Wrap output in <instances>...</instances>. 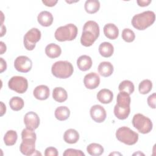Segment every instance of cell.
<instances>
[{
	"instance_id": "74e56055",
	"label": "cell",
	"mask_w": 156,
	"mask_h": 156,
	"mask_svg": "<svg viewBox=\"0 0 156 156\" xmlns=\"http://www.w3.org/2000/svg\"><path fill=\"white\" fill-rule=\"evenodd\" d=\"M0 60H1V71H0V72H1V73H2L6 69L7 63H6V62L2 58H0Z\"/></svg>"
},
{
	"instance_id": "8fae6325",
	"label": "cell",
	"mask_w": 156,
	"mask_h": 156,
	"mask_svg": "<svg viewBox=\"0 0 156 156\" xmlns=\"http://www.w3.org/2000/svg\"><path fill=\"white\" fill-rule=\"evenodd\" d=\"M35 141L34 138H24L23 139L20 146V152L24 155H35Z\"/></svg>"
},
{
	"instance_id": "83f0119b",
	"label": "cell",
	"mask_w": 156,
	"mask_h": 156,
	"mask_svg": "<svg viewBox=\"0 0 156 156\" xmlns=\"http://www.w3.org/2000/svg\"><path fill=\"white\" fill-rule=\"evenodd\" d=\"M18 135L16 131L13 130H8L4 136V141L7 146L14 145L17 140Z\"/></svg>"
},
{
	"instance_id": "30bf717a",
	"label": "cell",
	"mask_w": 156,
	"mask_h": 156,
	"mask_svg": "<svg viewBox=\"0 0 156 156\" xmlns=\"http://www.w3.org/2000/svg\"><path fill=\"white\" fill-rule=\"evenodd\" d=\"M32 66V60L27 56L20 55L15 60L14 67L18 72L27 73L30 71Z\"/></svg>"
},
{
	"instance_id": "7402d4cb",
	"label": "cell",
	"mask_w": 156,
	"mask_h": 156,
	"mask_svg": "<svg viewBox=\"0 0 156 156\" xmlns=\"http://www.w3.org/2000/svg\"><path fill=\"white\" fill-rule=\"evenodd\" d=\"M79 139V134L77 130L73 129L66 130L63 135L64 141L68 144L76 143Z\"/></svg>"
},
{
	"instance_id": "60d3db41",
	"label": "cell",
	"mask_w": 156,
	"mask_h": 156,
	"mask_svg": "<svg viewBox=\"0 0 156 156\" xmlns=\"http://www.w3.org/2000/svg\"><path fill=\"white\" fill-rule=\"evenodd\" d=\"M6 32V28L5 26L1 24V37H2Z\"/></svg>"
},
{
	"instance_id": "484cf974",
	"label": "cell",
	"mask_w": 156,
	"mask_h": 156,
	"mask_svg": "<svg viewBox=\"0 0 156 156\" xmlns=\"http://www.w3.org/2000/svg\"><path fill=\"white\" fill-rule=\"evenodd\" d=\"M84 8L88 13H95L99 10L100 2L97 0H87L85 2Z\"/></svg>"
},
{
	"instance_id": "d6986e66",
	"label": "cell",
	"mask_w": 156,
	"mask_h": 156,
	"mask_svg": "<svg viewBox=\"0 0 156 156\" xmlns=\"http://www.w3.org/2000/svg\"><path fill=\"white\" fill-rule=\"evenodd\" d=\"M77 65L80 70L86 71L91 68L92 66V60L90 56L82 55L77 58Z\"/></svg>"
},
{
	"instance_id": "7a4b0ae2",
	"label": "cell",
	"mask_w": 156,
	"mask_h": 156,
	"mask_svg": "<svg viewBox=\"0 0 156 156\" xmlns=\"http://www.w3.org/2000/svg\"><path fill=\"white\" fill-rule=\"evenodd\" d=\"M130 97L124 91H120L116 98V104L114 107V114L119 119H126L130 112Z\"/></svg>"
},
{
	"instance_id": "277c9868",
	"label": "cell",
	"mask_w": 156,
	"mask_h": 156,
	"mask_svg": "<svg viewBox=\"0 0 156 156\" xmlns=\"http://www.w3.org/2000/svg\"><path fill=\"white\" fill-rule=\"evenodd\" d=\"M74 71L72 64L66 60L57 61L51 67L52 74L57 78L66 79L71 76Z\"/></svg>"
},
{
	"instance_id": "d4e9b609",
	"label": "cell",
	"mask_w": 156,
	"mask_h": 156,
	"mask_svg": "<svg viewBox=\"0 0 156 156\" xmlns=\"http://www.w3.org/2000/svg\"><path fill=\"white\" fill-rule=\"evenodd\" d=\"M54 115L57 119L61 121H65L69 117L70 110L66 106H60L55 109Z\"/></svg>"
},
{
	"instance_id": "4fadbf2b",
	"label": "cell",
	"mask_w": 156,
	"mask_h": 156,
	"mask_svg": "<svg viewBox=\"0 0 156 156\" xmlns=\"http://www.w3.org/2000/svg\"><path fill=\"white\" fill-rule=\"evenodd\" d=\"M24 123L26 128L34 130L40 125L39 116L35 112H29L24 115Z\"/></svg>"
},
{
	"instance_id": "44dd1931",
	"label": "cell",
	"mask_w": 156,
	"mask_h": 156,
	"mask_svg": "<svg viewBox=\"0 0 156 156\" xmlns=\"http://www.w3.org/2000/svg\"><path fill=\"white\" fill-rule=\"evenodd\" d=\"M45 53L51 58L58 57L62 53V49L60 46L55 43H50L45 48Z\"/></svg>"
},
{
	"instance_id": "8d00e7d4",
	"label": "cell",
	"mask_w": 156,
	"mask_h": 156,
	"mask_svg": "<svg viewBox=\"0 0 156 156\" xmlns=\"http://www.w3.org/2000/svg\"><path fill=\"white\" fill-rule=\"evenodd\" d=\"M151 2V0H138L136 1V3L140 7L147 6Z\"/></svg>"
},
{
	"instance_id": "52a82bcc",
	"label": "cell",
	"mask_w": 156,
	"mask_h": 156,
	"mask_svg": "<svg viewBox=\"0 0 156 156\" xmlns=\"http://www.w3.org/2000/svg\"><path fill=\"white\" fill-rule=\"evenodd\" d=\"M132 122L133 127L143 134L148 133L152 129L153 124L152 121L141 113L135 114L133 117Z\"/></svg>"
},
{
	"instance_id": "d6a6232c",
	"label": "cell",
	"mask_w": 156,
	"mask_h": 156,
	"mask_svg": "<svg viewBox=\"0 0 156 156\" xmlns=\"http://www.w3.org/2000/svg\"><path fill=\"white\" fill-rule=\"evenodd\" d=\"M63 156H85V154L81 151L72 148L66 149L63 153Z\"/></svg>"
},
{
	"instance_id": "ab89813d",
	"label": "cell",
	"mask_w": 156,
	"mask_h": 156,
	"mask_svg": "<svg viewBox=\"0 0 156 156\" xmlns=\"http://www.w3.org/2000/svg\"><path fill=\"white\" fill-rule=\"evenodd\" d=\"M1 54H3L6 51V46L3 41H1Z\"/></svg>"
},
{
	"instance_id": "f546056e",
	"label": "cell",
	"mask_w": 156,
	"mask_h": 156,
	"mask_svg": "<svg viewBox=\"0 0 156 156\" xmlns=\"http://www.w3.org/2000/svg\"><path fill=\"white\" fill-rule=\"evenodd\" d=\"M118 89L119 91L126 92L130 95L133 93L135 90V87L132 82L129 80H124L119 83Z\"/></svg>"
},
{
	"instance_id": "ba28073f",
	"label": "cell",
	"mask_w": 156,
	"mask_h": 156,
	"mask_svg": "<svg viewBox=\"0 0 156 156\" xmlns=\"http://www.w3.org/2000/svg\"><path fill=\"white\" fill-rule=\"evenodd\" d=\"M41 36V32L37 28L34 27L28 30L24 35L23 39L25 48L28 51H32L36 46V43L40 40Z\"/></svg>"
},
{
	"instance_id": "f1b7e54d",
	"label": "cell",
	"mask_w": 156,
	"mask_h": 156,
	"mask_svg": "<svg viewBox=\"0 0 156 156\" xmlns=\"http://www.w3.org/2000/svg\"><path fill=\"white\" fill-rule=\"evenodd\" d=\"M24 105V101L22 98L18 96H14L9 101V105L13 111H19L21 110Z\"/></svg>"
},
{
	"instance_id": "9a60e30c",
	"label": "cell",
	"mask_w": 156,
	"mask_h": 156,
	"mask_svg": "<svg viewBox=\"0 0 156 156\" xmlns=\"http://www.w3.org/2000/svg\"><path fill=\"white\" fill-rule=\"evenodd\" d=\"M33 94L37 99L41 101L46 100L49 96V89L46 85H40L35 88Z\"/></svg>"
},
{
	"instance_id": "f35d334b",
	"label": "cell",
	"mask_w": 156,
	"mask_h": 156,
	"mask_svg": "<svg viewBox=\"0 0 156 156\" xmlns=\"http://www.w3.org/2000/svg\"><path fill=\"white\" fill-rule=\"evenodd\" d=\"M6 112V107L2 102H1V116H3Z\"/></svg>"
},
{
	"instance_id": "ffe728a7",
	"label": "cell",
	"mask_w": 156,
	"mask_h": 156,
	"mask_svg": "<svg viewBox=\"0 0 156 156\" xmlns=\"http://www.w3.org/2000/svg\"><path fill=\"white\" fill-rule=\"evenodd\" d=\"M98 70L99 74L103 77H108L113 73V66L109 62H102L99 63Z\"/></svg>"
},
{
	"instance_id": "8992f818",
	"label": "cell",
	"mask_w": 156,
	"mask_h": 156,
	"mask_svg": "<svg viewBox=\"0 0 156 156\" xmlns=\"http://www.w3.org/2000/svg\"><path fill=\"white\" fill-rule=\"evenodd\" d=\"M116 137L120 142L127 145L135 144L138 140V134L128 127L123 126L117 129Z\"/></svg>"
},
{
	"instance_id": "d590c367",
	"label": "cell",
	"mask_w": 156,
	"mask_h": 156,
	"mask_svg": "<svg viewBox=\"0 0 156 156\" xmlns=\"http://www.w3.org/2000/svg\"><path fill=\"white\" fill-rule=\"evenodd\" d=\"M58 1L57 0H45L42 1V2L48 7H53L57 3Z\"/></svg>"
},
{
	"instance_id": "1f68e13d",
	"label": "cell",
	"mask_w": 156,
	"mask_h": 156,
	"mask_svg": "<svg viewBox=\"0 0 156 156\" xmlns=\"http://www.w3.org/2000/svg\"><path fill=\"white\" fill-rule=\"evenodd\" d=\"M122 38L127 43L132 42L135 38V35L133 31L129 28H125L122 31Z\"/></svg>"
},
{
	"instance_id": "9c48e42d",
	"label": "cell",
	"mask_w": 156,
	"mask_h": 156,
	"mask_svg": "<svg viewBox=\"0 0 156 156\" xmlns=\"http://www.w3.org/2000/svg\"><path fill=\"white\" fill-rule=\"evenodd\" d=\"M9 88L18 93H25L28 88V81L23 76H13L8 82Z\"/></svg>"
},
{
	"instance_id": "7c38bea8",
	"label": "cell",
	"mask_w": 156,
	"mask_h": 156,
	"mask_svg": "<svg viewBox=\"0 0 156 156\" xmlns=\"http://www.w3.org/2000/svg\"><path fill=\"white\" fill-rule=\"evenodd\" d=\"M90 113L93 120L96 122H102L106 119V111L104 108L100 105L97 104L93 105L90 108Z\"/></svg>"
},
{
	"instance_id": "3957f363",
	"label": "cell",
	"mask_w": 156,
	"mask_h": 156,
	"mask_svg": "<svg viewBox=\"0 0 156 156\" xmlns=\"http://www.w3.org/2000/svg\"><path fill=\"white\" fill-rule=\"evenodd\" d=\"M155 20V13L151 10H147L135 15L131 23L133 27L139 30H143L151 26L154 23Z\"/></svg>"
},
{
	"instance_id": "2e32d148",
	"label": "cell",
	"mask_w": 156,
	"mask_h": 156,
	"mask_svg": "<svg viewBox=\"0 0 156 156\" xmlns=\"http://www.w3.org/2000/svg\"><path fill=\"white\" fill-rule=\"evenodd\" d=\"M104 34L105 36L110 40H115L119 35L118 27L113 23H108L104 27Z\"/></svg>"
},
{
	"instance_id": "603a6c76",
	"label": "cell",
	"mask_w": 156,
	"mask_h": 156,
	"mask_svg": "<svg viewBox=\"0 0 156 156\" xmlns=\"http://www.w3.org/2000/svg\"><path fill=\"white\" fill-rule=\"evenodd\" d=\"M114 52V48L112 44L109 42H103L99 46V52L104 57H111Z\"/></svg>"
},
{
	"instance_id": "4dcf8cb0",
	"label": "cell",
	"mask_w": 156,
	"mask_h": 156,
	"mask_svg": "<svg viewBox=\"0 0 156 156\" xmlns=\"http://www.w3.org/2000/svg\"><path fill=\"white\" fill-rule=\"evenodd\" d=\"M152 88V82L149 79H144L140 83L138 86V90L141 94H146L151 91Z\"/></svg>"
},
{
	"instance_id": "836d02e7",
	"label": "cell",
	"mask_w": 156,
	"mask_h": 156,
	"mask_svg": "<svg viewBox=\"0 0 156 156\" xmlns=\"http://www.w3.org/2000/svg\"><path fill=\"white\" fill-rule=\"evenodd\" d=\"M58 154L57 149L54 147H48L44 151L45 156H57Z\"/></svg>"
},
{
	"instance_id": "4316f807",
	"label": "cell",
	"mask_w": 156,
	"mask_h": 156,
	"mask_svg": "<svg viewBox=\"0 0 156 156\" xmlns=\"http://www.w3.org/2000/svg\"><path fill=\"white\" fill-rule=\"evenodd\" d=\"M104 147L98 143H91L87 147V152L93 156H99L103 154Z\"/></svg>"
},
{
	"instance_id": "ac0fdd59",
	"label": "cell",
	"mask_w": 156,
	"mask_h": 156,
	"mask_svg": "<svg viewBox=\"0 0 156 156\" xmlns=\"http://www.w3.org/2000/svg\"><path fill=\"white\" fill-rule=\"evenodd\" d=\"M98 100L102 104H109L113 98V94L112 91L108 89L104 88L101 90L96 95Z\"/></svg>"
},
{
	"instance_id": "6da1fadb",
	"label": "cell",
	"mask_w": 156,
	"mask_h": 156,
	"mask_svg": "<svg viewBox=\"0 0 156 156\" xmlns=\"http://www.w3.org/2000/svg\"><path fill=\"white\" fill-rule=\"evenodd\" d=\"M99 26L94 21H87L83 27L80 37L81 44L85 46H91L99 36Z\"/></svg>"
},
{
	"instance_id": "e0dca14e",
	"label": "cell",
	"mask_w": 156,
	"mask_h": 156,
	"mask_svg": "<svg viewBox=\"0 0 156 156\" xmlns=\"http://www.w3.org/2000/svg\"><path fill=\"white\" fill-rule=\"evenodd\" d=\"M37 21L41 26L48 27L50 26L53 22V16L49 12L44 10L38 15Z\"/></svg>"
},
{
	"instance_id": "e575fe53",
	"label": "cell",
	"mask_w": 156,
	"mask_h": 156,
	"mask_svg": "<svg viewBox=\"0 0 156 156\" xmlns=\"http://www.w3.org/2000/svg\"><path fill=\"white\" fill-rule=\"evenodd\" d=\"M155 101H156V94L154 93L151 94L147 99L149 106L152 108H155Z\"/></svg>"
},
{
	"instance_id": "5bb4252c",
	"label": "cell",
	"mask_w": 156,
	"mask_h": 156,
	"mask_svg": "<svg viewBox=\"0 0 156 156\" xmlns=\"http://www.w3.org/2000/svg\"><path fill=\"white\" fill-rule=\"evenodd\" d=\"M85 87L90 90L96 88L100 83L99 76L96 73H90L86 74L83 78Z\"/></svg>"
},
{
	"instance_id": "5b68a950",
	"label": "cell",
	"mask_w": 156,
	"mask_h": 156,
	"mask_svg": "<svg viewBox=\"0 0 156 156\" xmlns=\"http://www.w3.org/2000/svg\"><path fill=\"white\" fill-rule=\"evenodd\" d=\"M78 29L73 24H68L63 26L58 27L54 34L55 39L58 41H72L74 40L77 35Z\"/></svg>"
},
{
	"instance_id": "cb8c5ba5",
	"label": "cell",
	"mask_w": 156,
	"mask_h": 156,
	"mask_svg": "<svg viewBox=\"0 0 156 156\" xmlns=\"http://www.w3.org/2000/svg\"><path fill=\"white\" fill-rule=\"evenodd\" d=\"M53 99L58 102H63L68 98L66 91L62 87H55L52 91Z\"/></svg>"
}]
</instances>
